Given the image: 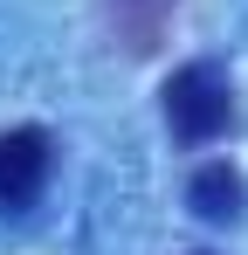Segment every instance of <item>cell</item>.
I'll use <instances>...</instances> for the list:
<instances>
[{"instance_id":"cell-1","label":"cell","mask_w":248,"mask_h":255,"mask_svg":"<svg viewBox=\"0 0 248 255\" xmlns=\"http://www.w3.org/2000/svg\"><path fill=\"white\" fill-rule=\"evenodd\" d=\"M228 125H235V83H228V69L221 62L172 69V83H165V131L179 145H207Z\"/></svg>"},{"instance_id":"cell-3","label":"cell","mask_w":248,"mask_h":255,"mask_svg":"<svg viewBox=\"0 0 248 255\" xmlns=\"http://www.w3.org/2000/svg\"><path fill=\"white\" fill-rule=\"evenodd\" d=\"M97 7H104V28L131 55H152L165 42V28H172V14H179V0H97Z\"/></svg>"},{"instance_id":"cell-2","label":"cell","mask_w":248,"mask_h":255,"mask_svg":"<svg viewBox=\"0 0 248 255\" xmlns=\"http://www.w3.org/2000/svg\"><path fill=\"white\" fill-rule=\"evenodd\" d=\"M48 166H55V145H48L41 125L0 131V207H28L48 186Z\"/></svg>"},{"instance_id":"cell-4","label":"cell","mask_w":248,"mask_h":255,"mask_svg":"<svg viewBox=\"0 0 248 255\" xmlns=\"http://www.w3.org/2000/svg\"><path fill=\"white\" fill-rule=\"evenodd\" d=\"M242 200H248V186H242V172L235 166H200L193 179H186V207L200 214V221H214V228H228V221H242Z\"/></svg>"}]
</instances>
